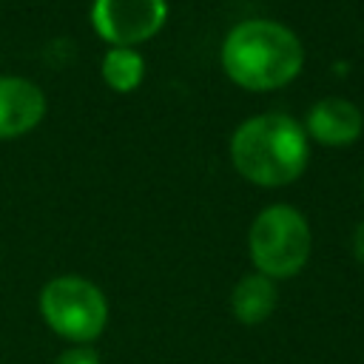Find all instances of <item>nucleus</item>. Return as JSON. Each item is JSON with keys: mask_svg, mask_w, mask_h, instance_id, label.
<instances>
[{"mask_svg": "<svg viewBox=\"0 0 364 364\" xmlns=\"http://www.w3.org/2000/svg\"><path fill=\"white\" fill-rule=\"evenodd\" d=\"M364 128L361 111L338 97L318 100L307 114V134L321 145H350Z\"/></svg>", "mask_w": 364, "mask_h": 364, "instance_id": "7", "label": "nucleus"}, {"mask_svg": "<svg viewBox=\"0 0 364 364\" xmlns=\"http://www.w3.org/2000/svg\"><path fill=\"white\" fill-rule=\"evenodd\" d=\"M40 313L60 338L74 344H91L108 324L102 290L82 276H57L46 282L40 290Z\"/></svg>", "mask_w": 364, "mask_h": 364, "instance_id": "4", "label": "nucleus"}, {"mask_svg": "<svg viewBox=\"0 0 364 364\" xmlns=\"http://www.w3.org/2000/svg\"><path fill=\"white\" fill-rule=\"evenodd\" d=\"M247 245L256 273L267 279H290L310 259L307 219L290 205H270L253 219Z\"/></svg>", "mask_w": 364, "mask_h": 364, "instance_id": "3", "label": "nucleus"}, {"mask_svg": "<svg viewBox=\"0 0 364 364\" xmlns=\"http://www.w3.org/2000/svg\"><path fill=\"white\" fill-rule=\"evenodd\" d=\"M46 114L43 91L23 77H0V139L31 131Z\"/></svg>", "mask_w": 364, "mask_h": 364, "instance_id": "6", "label": "nucleus"}, {"mask_svg": "<svg viewBox=\"0 0 364 364\" xmlns=\"http://www.w3.org/2000/svg\"><path fill=\"white\" fill-rule=\"evenodd\" d=\"M307 131L284 114H262L242 122L230 139L233 168L253 185L279 188L307 168Z\"/></svg>", "mask_w": 364, "mask_h": 364, "instance_id": "2", "label": "nucleus"}, {"mask_svg": "<svg viewBox=\"0 0 364 364\" xmlns=\"http://www.w3.org/2000/svg\"><path fill=\"white\" fill-rule=\"evenodd\" d=\"M276 301H279V293H276L273 279L262 273H250L236 282L230 293V313L236 321L253 327L270 318V313L276 310Z\"/></svg>", "mask_w": 364, "mask_h": 364, "instance_id": "8", "label": "nucleus"}, {"mask_svg": "<svg viewBox=\"0 0 364 364\" xmlns=\"http://www.w3.org/2000/svg\"><path fill=\"white\" fill-rule=\"evenodd\" d=\"M304 63L299 37L276 20H245L230 28L222 43V65L228 77L247 91H270L287 85Z\"/></svg>", "mask_w": 364, "mask_h": 364, "instance_id": "1", "label": "nucleus"}, {"mask_svg": "<svg viewBox=\"0 0 364 364\" xmlns=\"http://www.w3.org/2000/svg\"><path fill=\"white\" fill-rule=\"evenodd\" d=\"M145 74V63L134 48H108V54L102 57V80L119 91L128 94L142 82Z\"/></svg>", "mask_w": 364, "mask_h": 364, "instance_id": "9", "label": "nucleus"}, {"mask_svg": "<svg viewBox=\"0 0 364 364\" xmlns=\"http://www.w3.org/2000/svg\"><path fill=\"white\" fill-rule=\"evenodd\" d=\"M165 0H94V31L114 48H131L154 37L165 23Z\"/></svg>", "mask_w": 364, "mask_h": 364, "instance_id": "5", "label": "nucleus"}, {"mask_svg": "<svg viewBox=\"0 0 364 364\" xmlns=\"http://www.w3.org/2000/svg\"><path fill=\"white\" fill-rule=\"evenodd\" d=\"M54 364H102V361H100V353H97L94 347L77 344V347L63 350V353L54 358Z\"/></svg>", "mask_w": 364, "mask_h": 364, "instance_id": "10", "label": "nucleus"}, {"mask_svg": "<svg viewBox=\"0 0 364 364\" xmlns=\"http://www.w3.org/2000/svg\"><path fill=\"white\" fill-rule=\"evenodd\" d=\"M353 256L364 264V222L355 228V233H353Z\"/></svg>", "mask_w": 364, "mask_h": 364, "instance_id": "11", "label": "nucleus"}]
</instances>
